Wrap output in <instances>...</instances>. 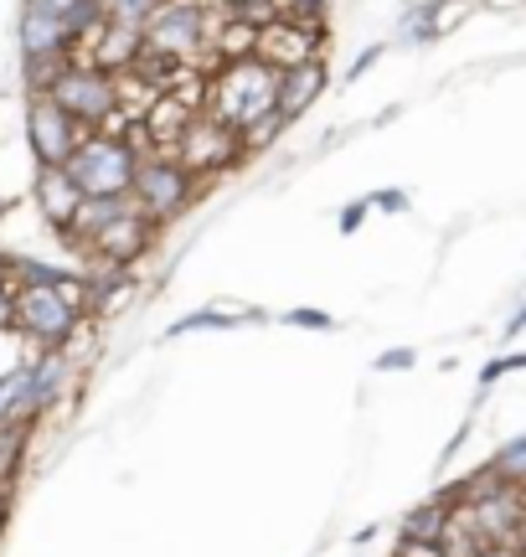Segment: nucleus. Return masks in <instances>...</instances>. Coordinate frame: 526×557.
I'll return each mask as SVG.
<instances>
[{
	"instance_id": "obj_1",
	"label": "nucleus",
	"mask_w": 526,
	"mask_h": 557,
	"mask_svg": "<svg viewBox=\"0 0 526 557\" xmlns=\"http://www.w3.org/2000/svg\"><path fill=\"white\" fill-rule=\"evenodd\" d=\"M274 99H279V73L259 58H238V62H217V73L206 83V114L243 135L259 120L274 114Z\"/></svg>"
},
{
	"instance_id": "obj_2",
	"label": "nucleus",
	"mask_w": 526,
	"mask_h": 557,
	"mask_svg": "<svg viewBox=\"0 0 526 557\" xmlns=\"http://www.w3.org/2000/svg\"><path fill=\"white\" fill-rule=\"evenodd\" d=\"M150 150H140V139H120V135H88L73 150V160L62 165L83 197H129L135 171Z\"/></svg>"
},
{
	"instance_id": "obj_3",
	"label": "nucleus",
	"mask_w": 526,
	"mask_h": 557,
	"mask_svg": "<svg viewBox=\"0 0 526 557\" xmlns=\"http://www.w3.org/2000/svg\"><path fill=\"white\" fill-rule=\"evenodd\" d=\"M212 11L202 0H165L145 21V58H165L171 67H202V52H212Z\"/></svg>"
},
{
	"instance_id": "obj_4",
	"label": "nucleus",
	"mask_w": 526,
	"mask_h": 557,
	"mask_svg": "<svg viewBox=\"0 0 526 557\" xmlns=\"http://www.w3.org/2000/svg\"><path fill=\"white\" fill-rule=\"evenodd\" d=\"M47 99L58 103L73 124H83L88 135H99L103 124L120 114V78L93 67V62H67L58 78H52Z\"/></svg>"
},
{
	"instance_id": "obj_5",
	"label": "nucleus",
	"mask_w": 526,
	"mask_h": 557,
	"mask_svg": "<svg viewBox=\"0 0 526 557\" xmlns=\"http://www.w3.org/2000/svg\"><path fill=\"white\" fill-rule=\"evenodd\" d=\"M197 186H202V181L191 176L171 150H150V156L140 160V171H135L129 201H135V212H145L155 227H165V222H176L186 207H191Z\"/></svg>"
},
{
	"instance_id": "obj_6",
	"label": "nucleus",
	"mask_w": 526,
	"mask_h": 557,
	"mask_svg": "<svg viewBox=\"0 0 526 557\" xmlns=\"http://www.w3.org/2000/svg\"><path fill=\"white\" fill-rule=\"evenodd\" d=\"M83 139H88V129L67 120L47 94H26V145L37 156V171H62Z\"/></svg>"
},
{
	"instance_id": "obj_7",
	"label": "nucleus",
	"mask_w": 526,
	"mask_h": 557,
	"mask_svg": "<svg viewBox=\"0 0 526 557\" xmlns=\"http://www.w3.org/2000/svg\"><path fill=\"white\" fill-rule=\"evenodd\" d=\"M171 156L181 160L191 176H217V171H227L233 160H243V139L233 135V129H223V124L212 120V114H197V120L181 129V139L171 145Z\"/></svg>"
},
{
	"instance_id": "obj_8",
	"label": "nucleus",
	"mask_w": 526,
	"mask_h": 557,
	"mask_svg": "<svg viewBox=\"0 0 526 557\" xmlns=\"http://www.w3.org/2000/svg\"><path fill=\"white\" fill-rule=\"evenodd\" d=\"M321 41H325V32H315V26H300V21H289V16H268L259 26L253 58L268 62L274 73H289V67H300V62L321 58Z\"/></svg>"
},
{
	"instance_id": "obj_9",
	"label": "nucleus",
	"mask_w": 526,
	"mask_h": 557,
	"mask_svg": "<svg viewBox=\"0 0 526 557\" xmlns=\"http://www.w3.org/2000/svg\"><path fill=\"white\" fill-rule=\"evenodd\" d=\"M155 233H161V227L145 218V212H135V201H129V212L88 243V263H109V269H124V274H129V269L155 248Z\"/></svg>"
},
{
	"instance_id": "obj_10",
	"label": "nucleus",
	"mask_w": 526,
	"mask_h": 557,
	"mask_svg": "<svg viewBox=\"0 0 526 557\" xmlns=\"http://www.w3.org/2000/svg\"><path fill=\"white\" fill-rule=\"evenodd\" d=\"M16 41H21V58H26V62H37V58H67V52L78 47L73 26H67L58 11H41V5H21Z\"/></svg>"
},
{
	"instance_id": "obj_11",
	"label": "nucleus",
	"mask_w": 526,
	"mask_h": 557,
	"mask_svg": "<svg viewBox=\"0 0 526 557\" xmlns=\"http://www.w3.org/2000/svg\"><path fill=\"white\" fill-rule=\"evenodd\" d=\"M325 83H330V67H325V58L300 62V67L279 73V99H274V114H279L284 124H295L304 109H310V103L325 94Z\"/></svg>"
},
{
	"instance_id": "obj_12",
	"label": "nucleus",
	"mask_w": 526,
	"mask_h": 557,
	"mask_svg": "<svg viewBox=\"0 0 526 557\" xmlns=\"http://www.w3.org/2000/svg\"><path fill=\"white\" fill-rule=\"evenodd\" d=\"M32 197H37V212H41V222H47L52 233H67L73 218H78V207H83V191L73 186L67 171H37Z\"/></svg>"
},
{
	"instance_id": "obj_13",
	"label": "nucleus",
	"mask_w": 526,
	"mask_h": 557,
	"mask_svg": "<svg viewBox=\"0 0 526 557\" xmlns=\"http://www.w3.org/2000/svg\"><path fill=\"white\" fill-rule=\"evenodd\" d=\"M124 212H129V197H83L73 227H67V233H58V238L67 243L73 253H83V259H88V243L99 238L103 227H114Z\"/></svg>"
},
{
	"instance_id": "obj_14",
	"label": "nucleus",
	"mask_w": 526,
	"mask_h": 557,
	"mask_svg": "<svg viewBox=\"0 0 526 557\" xmlns=\"http://www.w3.org/2000/svg\"><path fill=\"white\" fill-rule=\"evenodd\" d=\"M449 511H454V506H449L444 496L418 500V506L398 521V542H439L444 537V527H449Z\"/></svg>"
},
{
	"instance_id": "obj_15",
	"label": "nucleus",
	"mask_w": 526,
	"mask_h": 557,
	"mask_svg": "<svg viewBox=\"0 0 526 557\" xmlns=\"http://www.w3.org/2000/svg\"><path fill=\"white\" fill-rule=\"evenodd\" d=\"M26 444H32V423H0V496L11 491V480L26 465Z\"/></svg>"
},
{
	"instance_id": "obj_16",
	"label": "nucleus",
	"mask_w": 526,
	"mask_h": 557,
	"mask_svg": "<svg viewBox=\"0 0 526 557\" xmlns=\"http://www.w3.org/2000/svg\"><path fill=\"white\" fill-rule=\"evenodd\" d=\"M26 5H41V11H58L67 26H73V37H88V32H99L103 26V0H26Z\"/></svg>"
},
{
	"instance_id": "obj_17",
	"label": "nucleus",
	"mask_w": 526,
	"mask_h": 557,
	"mask_svg": "<svg viewBox=\"0 0 526 557\" xmlns=\"http://www.w3.org/2000/svg\"><path fill=\"white\" fill-rule=\"evenodd\" d=\"M248 320L259 325V320H268V315H263V310H243V315H223V310H191V315H181L171 331H165V336L176 341V336H191V331H233V325H248Z\"/></svg>"
},
{
	"instance_id": "obj_18",
	"label": "nucleus",
	"mask_w": 526,
	"mask_h": 557,
	"mask_svg": "<svg viewBox=\"0 0 526 557\" xmlns=\"http://www.w3.org/2000/svg\"><path fill=\"white\" fill-rule=\"evenodd\" d=\"M480 547H486V542H480V532H475L469 511H465V506H454V511H449L444 537H439V553H444V557H475Z\"/></svg>"
},
{
	"instance_id": "obj_19",
	"label": "nucleus",
	"mask_w": 526,
	"mask_h": 557,
	"mask_svg": "<svg viewBox=\"0 0 526 557\" xmlns=\"http://www.w3.org/2000/svg\"><path fill=\"white\" fill-rule=\"evenodd\" d=\"M165 0H103V21L114 26H129V32H145V21L161 11Z\"/></svg>"
},
{
	"instance_id": "obj_20",
	"label": "nucleus",
	"mask_w": 526,
	"mask_h": 557,
	"mask_svg": "<svg viewBox=\"0 0 526 557\" xmlns=\"http://www.w3.org/2000/svg\"><path fill=\"white\" fill-rule=\"evenodd\" d=\"M490 470L506 480V485H522V491H526V434L511 438V444H501V449H496V459H490Z\"/></svg>"
},
{
	"instance_id": "obj_21",
	"label": "nucleus",
	"mask_w": 526,
	"mask_h": 557,
	"mask_svg": "<svg viewBox=\"0 0 526 557\" xmlns=\"http://www.w3.org/2000/svg\"><path fill=\"white\" fill-rule=\"evenodd\" d=\"M279 16L300 21V26H315L325 32V21H330V0H279Z\"/></svg>"
},
{
	"instance_id": "obj_22",
	"label": "nucleus",
	"mask_w": 526,
	"mask_h": 557,
	"mask_svg": "<svg viewBox=\"0 0 526 557\" xmlns=\"http://www.w3.org/2000/svg\"><path fill=\"white\" fill-rule=\"evenodd\" d=\"M284 129H289V124H284L279 114H268V120H259L253 129H243L238 139H243V150H268V145H274V139L284 135Z\"/></svg>"
},
{
	"instance_id": "obj_23",
	"label": "nucleus",
	"mask_w": 526,
	"mask_h": 557,
	"mask_svg": "<svg viewBox=\"0 0 526 557\" xmlns=\"http://www.w3.org/2000/svg\"><path fill=\"white\" fill-rule=\"evenodd\" d=\"M526 367V351H511V357H496L480 367V387H496L501 377H511V372H522Z\"/></svg>"
},
{
	"instance_id": "obj_24",
	"label": "nucleus",
	"mask_w": 526,
	"mask_h": 557,
	"mask_svg": "<svg viewBox=\"0 0 526 557\" xmlns=\"http://www.w3.org/2000/svg\"><path fill=\"white\" fill-rule=\"evenodd\" d=\"M284 325H300V331H336V315L330 310H289V315H279Z\"/></svg>"
},
{
	"instance_id": "obj_25",
	"label": "nucleus",
	"mask_w": 526,
	"mask_h": 557,
	"mask_svg": "<svg viewBox=\"0 0 526 557\" xmlns=\"http://www.w3.org/2000/svg\"><path fill=\"white\" fill-rule=\"evenodd\" d=\"M223 11H233V16H243V21H268V11L279 5V0H217Z\"/></svg>"
},
{
	"instance_id": "obj_26",
	"label": "nucleus",
	"mask_w": 526,
	"mask_h": 557,
	"mask_svg": "<svg viewBox=\"0 0 526 557\" xmlns=\"http://www.w3.org/2000/svg\"><path fill=\"white\" fill-rule=\"evenodd\" d=\"M5 331H16V284L11 278H0V336Z\"/></svg>"
},
{
	"instance_id": "obj_27",
	"label": "nucleus",
	"mask_w": 526,
	"mask_h": 557,
	"mask_svg": "<svg viewBox=\"0 0 526 557\" xmlns=\"http://www.w3.org/2000/svg\"><path fill=\"white\" fill-rule=\"evenodd\" d=\"M413 361H418V351H413V346H398V351H383L372 367H377V372H408Z\"/></svg>"
},
{
	"instance_id": "obj_28",
	"label": "nucleus",
	"mask_w": 526,
	"mask_h": 557,
	"mask_svg": "<svg viewBox=\"0 0 526 557\" xmlns=\"http://www.w3.org/2000/svg\"><path fill=\"white\" fill-rule=\"evenodd\" d=\"M366 212H372V201H346V207H341V218H336V227H341V233H356V227H362V222H366Z\"/></svg>"
},
{
	"instance_id": "obj_29",
	"label": "nucleus",
	"mask_w": 526,
	"mask_h": 557,
	"mask_svg": "<svg viewBox=\"0 0 526 557\" xmlns=\"http://www.w3.org/2000/svg\"><path fill=\"white\" fill-rule=\"evenodd\" d=\"M11 408H16V372L0 377V423H11Z\"/></svg>"
},
{
	"instance_id": "obj_30",
	"label": "nucleus",
	"mask_w": 526,
	"mask_h": 557,
	"mask_svg": "<svg viewBox=\"0 0 526 557\" xmlns=\"http://www.w3.org/2000/svg\"><path fill=\"white\" fill-rule=\"evenodd\" d=\"M377 212H408V197L403 191H377V197H366Z\"/></svg>"
},
{
	"instance_id": "obj_31",
	"label": "nucleus",
	"mask_w": 526,
	"mask_h": 557,
	"mask_svg": "<svg viewBox=\"0 0 526 557\" xmlns=\"http://www.w3.org/2000/svg\"><path fill=\"white\" fill-rule=\"evenodd\" d=\"M392 557H444V553H439V542H398Z\"/></svg>"
},
{
	"instance_id": "obj_32",
	"label": "nucleus",
	"mask_w": 526,
	"mask_h": 557,
	"mask_svg": "<svg viewBox=\"0 0 526 557\" xmlns=\"http://www.w3.org/2000/svg\"><path fill=\"white\" fill-rule=\"evenodd\" d=\"M377 58H383V41H372V47H366V52H362V58L351 62V78H362V73H366V67H372V62H377Z\"/></svg>"
},
{
	"instance_id": "obj_33",
	"label": "nucleus",
	"mask_w": 526,
	"mask_h": 557,
	"mask_svg": "<svg viewBox=\"0 0 526 557\" xmlns=\"http://www.w3.org/2000/svg\"><path fill=\"white\" fill-rule=\"evenodd\" d=\"M475 557H522V547H480Z\"/></svg>"
},
{
	"instance_id": "obj_34",
	"label": "nucleus",
	"mask_w": 526,
	"mask_h": 557,
	"mask_svg": "<svg viewBox=\"0 0 526 557\" xmlns=\"http://www.w3.org/2000/svg\"><path fill=\"white\" fill-rule=\"evenodd\" d=\"M526 331V310H516V315H511V325H506V336H522Z\"/></svg>"
},
{
	"instance_id": "obj_35",
	"label": "nucleus",
	"mask_w": 526,
	"mask_h": 557,
	"mask_svg": "<svg viewBox=\"0 0 526 557\" xmlns=\"http://www.w3.org/2000/svg\"><path fill=\"white\" fill-rule=\"evenodd\" d=\"M522 557H526V532H522Z\"/></svg>"
}]
</instances>
